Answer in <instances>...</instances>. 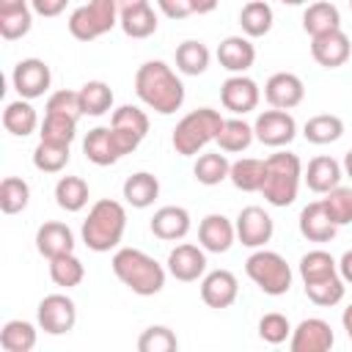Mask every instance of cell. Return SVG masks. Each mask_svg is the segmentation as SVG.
<instances>
[{
  "label": "cell",
  "mask_w": 352,
  "mask_h": 352,
  "mask_svg": "<svg viewBox=\"0 0 352 352\" xmlns=\"http://www.w3.org/2000/svg\"><path fill=\"white\" fill-rule=\"evenodd\" d=\"M135 94L148 110L160 116H173L184 104V82L165 60H146L138 66Z\"/></svg>",
  "instance_id": "1"
},
{
  "label": "cell",
  "mask_w": 352,
  "mask_h": 352,
  "mask_svg": "<svg viewBox=\"0 0 352 352\" xmlns=\"http://www.w3.org/2000/svg\"><path fill=\"white\" fill-rule=\"evenodd\" d=\"M113 275L138 297H154L165 289L168 267H162L154 256L140 248H118L113 253Z\"/></svg>",
  "instance_id": "2"
},
{
  "label": "cell",
  "mask_w": 352,
  "mask_h": 352,
  "mask_svg": "<svg viewBox=\"0 0 352 352\" xmlns=\"http://www.w3.org/2000/svg\"><path fill=\"white\" fill-rule=\"evenodd\" d=\"M124 231H126V209L121 201H113V198H99L85 220H82V228H80V236H82V245L94 253H110L121 245L124 239Z\"/></svg>",
  "instance_id": "3"
},
{
  "label": "cell",
  "mask_w": 352,
  "mask_h": 352,
  "mask_svg": "<svg viewBox=\"0 0 352 352\" xmlns=\"http://www.w3.org/2000/svg\"><path fill=\"white\" fill-rule=\"evenodd\" d=\"M302 182V162L292 151H275L264 160V184L261 195L270 206H289L294 204Z\"/></svg>",
  "instance_id": "4"
},
{
  "label": "cell",
  "mask_w": 352,
  "mask_h": 352,
  "mask_svg": "<svg viewBox=\"0 0 352 352\" xmlns=\"http://www.w3.org/2000/svg\"><path fill=\"white\" fill-rule=\"evenodd\" d=\"M223 116L214 110V107H198V110H190L173 129L170 135V143L176 148V154L182 157H195L198 151H204L209 143L217 140V132L223 126Z\"/></svg>",
  "instance_id": "5"
},
{
  "label": "cell",
  "mask_w": 352,
  "mask_h": 352,
  "mask_svg": "<svg viewBox=\"0 0 352 352\" xmlns=\"http://www.w3.org/2000/svg\"><path fill=\"white\" fill-rule=\"evenodd\" d=\"M245 272L248 278L270 297H280L292 289V267L289 261L275 253V250H267V248H256L248 261H245Z\"/></svg>",
  "instance_id": "6"
},
{
  "label": "cell",
  "mask_w": 352,
  "mask_h": 352,
  "mask_svg": "<svg viewBox=\"0 0 352 352\" xmlns=\"http://www.w3.org/2000/svg\"><path fill=\"white\" fill-rule=\"evenodd\" d=\"M118 14L121 11L116 0H88L85 6H77L69 14L66 25L77 41H94L118 25Z\"/></svg>",
  "instance_id": "7"
},
{
  "label": "cell",
  "mask_w": 352,
  "mask_h": 352,
  "mask_svg": "<svg viewBox=\"0 0 352 352\" xmlns=\"http://www.w3.org/2000/svg\"><path fill=\"white\" fill-rule=\"evenodd\" d=\"M36 322L38 330H44L47 336H66L77 324V305L69 294H47L36 308Z\"/></svg>",
  "instance_id": "8"
},
{
  "label": "cell",
  "mask_w": 352,
  "mask_h": 352,
  "mask_svg": "<svg viewBox=\"0 0 352 352\" xmlns=\"http://www.w3.org/2000/svg\"><path fill=\"white\" fill-rule=\"evenodd\" d=\"M253 135H256L258 143H264L270 148H283L297 138V121H294V116L289 110L270 107V110L256 116Z\"/></svg>",
  "instance_id": "9"
},
{
  "label": "cell",
  "mask_w": 352,
  "mask_h": 352,
  "mask_svg": "<svg viewBox=\"0 0 352 352\" xmlns=\"http://www.w3.org/2000/svg\"><path fill=\"white\" fill-rule=\"evenodd\" d=\"M11 85L22 99H38L52 85V72L41 58H22L11 72Z\"/></svg>",
  "instance_id": "10"
},
{
  "label": "cell",
  "mask_w": 352,
  "mask_h": 352,
  "mask_svg": "<svg viewBox=\"0 0 352 352\" xmlns=\"http://www.w3.org/2000/svg\"><path fill=\"white\" fill-rule=\"evenodd\" d=\"M333 344H336V333H333L330 322H324L319 316L302 319L297 327H292V336H289L292 352H330Z\"/></svg>",
  "instance_id": "11"
},
{
  "label": "cell",
  "mask_w": 352,
  "mask_h": 352,
  "mask_svg": "<svg viewBox=\"0 0 352 352\" xmlns=\"http://www.w3.org/2000/svg\"><path fill=\"white\" fill-rule=\"evenodd\" d=\"M220 102L226 110H231L234 116H245L250 110L258 107L261 102V88L253 77L248 74H231L223 85H220Z\"/></svg>",
  "instance_id": "12"
},
{
  "label": "cell",
  "mask_w": 352,
  "mask_h": 352,
  "mask_svg": "<svg viewBox=\"0 0 352 352\" xmlns=\"http://www.w3.org/2000/svg\"><path fill=\"white\" fill-rule=\"evenodd\" d=\"M234 226H236V239L245 248H253V250L264 248L272 239V234H275V223H272L270 212L261 209V206H245L236 214Z\"/></svg>",
  "instance_id": "13"
},
{
  "label": "cell",
  "mask_w": 352,
  "mask_h": 352,
  "mask_svg": "<svg viewBox=\"0 0 352 352\" xmlns=\"http://www.w3.org/2000/svg\"><path fill=\"white\" fill-rule=\"evenodd\" d=\"M168 275H173L182 283H192L206 275V250L192 242H182L168 253Z\"/></svg>",
  "instance_id": "14"
},
{
  "label": "cell",
  "mask_w": 352,
  "mask_h": 352,
  "mask_svg": "<svg viewBox=\"0 0 352 352\" xmlns=\"http://www.w3.org/2000/svg\"><path fill=\"white\" fill-rule=\"evenodd\" d=\"M239 297V280L231 270H212L201 278V300L214 308V311H223V308H231Z\"/></svg>",
  "instance_id": "15"
},
{
  "label": "cell",
  "mask_w": 352,
  "mask_h": 352,
  "mask_svg": "<svg viewBox=\"0 0 352 352\" xmlns=\"http://www.w3.org/2000/svg\"><path fill=\"white\" fill-rule=\"evenodd\" d=\"M349 55H352V44H349V36L341 28L311 38V58L322 69H338L349 60Z\"/></svg>",
  "instance_id": "16"
},
{
  "label": "cell",
  "mask_w": 352,
  "mask_h": 352,
  "mask_svg": "<svg viewBox=\"0 0 352 352\" xmlns=\"http://www.w3.org/2000/svg\"><path fill=\"white\" fill-rule=\"evenodd\" d=\"M264 99L270 107L292 110L305 99V85L294 72H275L264 82Z\"/></svg>",
  "instance_id": "17"
},
{
  "label": "cell",
  "mask_w": 352,
  "mask_h": 352,
  "mask_svg": "<svg viewBox=\"0 0 352 352\" xmlns=\"http://www.w3.org/2000/svg\"><path fill=\"white\" fill-rule=\"evenodd\" d=\"M234 242H236V226L226 214L212 212V214H206L201 220V226H198V245L206 253H228Z\"/></svg>",
  "instance_id": "18"
},
{
  "label": "cell",
  "mask_w": 352,
  "mask_h": 352,
  "mask_svg": "<svg viewBox=\"0 0 352 352\" xmlns=\"http://www.w3.org/2000/svg\"><path fill=\"white\" fill-rule=\"evenodd\" d=\"M190 226H192L190 212L184 206H173V204L170 206H160L151 214V220H148L151 234L157 239H162V242H179V239H184L190 234Z\"/></svg>",
  "instance_id": "19"
},
{
  "label": "cell",
  "mask_w": 352,
  "mask_h": 352,
  "mask_svg": "<svg viewBox=\"0 0 352 352\" xmlns=\"http://www.w3.org/2000/svg\"><path fill=\"white\" fill-rule=\"evenodd\" d=\"M214 55H217V63L231 74H245L256 63V47L245 33L242 36H226L217 44Z\"/></svg>",
  "instance_id": "20"
},
{
  "label": "cell",
  "mask_w": 352,
  "mask_h": 352,
  "mask_svg": "<svg viewBox=\"0 0 352 352\" xmlns=\"http://www.w3.org/2000/svg\"><path fill=\"white\" fill-rule=\"evenodd\" d=\"M36 250L47 261L63 253H74V231L60 220H47L36 231Z\"/></svg>",
  "instance_id": "21"
},
{
  "label": "cell",
  "mask_w": 352,
  "mask_h": 352,
  "mask_svg": "<svg viewBox=\"0 0 352 352\" xmlns=\"http://www.w3.org/2000/svg\"><path fill=\"white\" fill-rule=\"evenodd\" d=\"M82 154H85L88 162H94V165H99V168L116 165V162L124 157L110 126H94V129L85 135V140H82Z\"/></svg>",
  "instance_id": "22"
},
{
  "label": "cell",
  "mask_w": 352,
  "mask_h": 352,
  "mask_svg": "<svg viewBox=\"0 0 352 352\" xmlns=\"http://www.w3.org/2000/svg\"><path fill=\"white\" fill-rule=\"evenodd\" d=\"M302 179H305V184H308L311 192L324 195V192H330L333 187L341 184L344 168H341L338 160H333V157H327V154H319V157H314V160L308 162V168L302 170Z\"/></svg>",
  "instance_id": "23"
},
{
  "label": "cell",
  "mask_w": 352,
  "mask_h": 352,
  "mask_svg": "<svg viewBox=\"0 0 352 352\" xmlns=\"http://www.w3.org/2000/svg\"><path fill=\"white\" fill-rule=\"evenodd\" d=\"M297 226H300V234L308 242H330L336 236V231H338V226L324 212V204L322 201H311L308 206H302Z\"/></svg>",
  "instance_id": "24"
},
{
  "label": "cell",
  "mask_w": 352,
  "mask_h": 352,
  "mask_svg": "<svg viewBox=\"0 0 352 352\" xmlns=\"http://www.w3.org/2000/svg\"><path fill=\"white\" fill-rule=\"evenodd\" d=\"M121 195L129 206L135 209H148L157 198H160V179L148 170H138L132 176L124 179V187H121Z\"/></svg>",
  "instance_id": "25"
},
{
  "label": "cell",
  "mask_w": 352,
  "mask_h": 352,
  "mask_svg": "<svg viewBox=\"0 0 352 352\" xmlns=\"http://www.w3.org/2000/svg\"><path fill=\"white\" fill-rule=\"evenodd\" d=\"M3 126H6V132H11L14 138H28V135H33L41 124H38V113H36V107L30 104V99H14V102H8L6 104V110H3Z\"/></svg>",
  "instance_id": "26"
},
{
  "label": "cell",
  "mask_w": 352,
  "mask_h": 352,
  "mask_svg": "<svg viewBox=\"0 0 352 352\" xmlns=\"http://www.w3.org/2000/svg\"><path fill=\"white\" fill-rule=\"evenodd\" d=\"M341 28V11L330 3V0H314L305 6L302 11V30L314 38V36H322V33H330Z\"/></svg>",
  "instance_id": "27"
},
{
  "label": "cell",
  "mask_w": 352,
  "mask_h": 352,
  "mask_svg": "<svg viewBox=\"0 0 352 352\" xmlns=\"http://www.w3.org/2000/svg\"><path fill=\"white\" fill-rule=\"evenodd\" d=\"M272 22H275V14H272V6L267 0H248L239 11V28L248 38H261L272 30Z\"/></svg>",
  "instance_id": "28"
},
{
  "label": "cell",
  "mask_w": 352,
  "mask_h": 352,
  "mask_svg": "<svg viewBox=\"0 0 352 352\" xmlns=\"http://www.w3.org/2000/svg\"><path fill=\"white\" fill-rule=\"evenodd\" d=\"M157 25H160V19H157L151 3L138 6V8H126L118 14V28L129 38H148L157 33Z\"/></svg>",
  "instance_id": "29"
},
{
  "label": "cell",
  "mask_w": 352,
  "mask_h": 352,
  "mask_svg": "<svg viewBox=\"0 0 352 352\" xmlns=\"http://www.w3.org/2000/svg\"><path fill=\"white\" fill-rule=\"evenodd\" d=\"M253 140H256L253 124H248V121H242V118L236 116V118H226V121H223V126H220L214 143H217V148L226 151V154H242Z\"/></svg>",
  "instance_id": "30"
},
{
  "label": "cell",
  "mask_w": 352,
  "mask_h": 352,
  "mask_svg": "<svg viewBox=\"0 0 352 352\" xmlns=\"http://www.w3.org/2000/svg\"><path fill=\"white\" fill-rule=\"evenodd\" d=\"M38 341V330L33 322L25 319H8L0 330V346L6 352H33Z\"/></svg>",
  "instance_id": "31"
},
{
  "label": "cell",
  "mask_w": 352,
  "mask_h": 352,
  "mask_svg": "<svg viewBox=\"0 0 352 352\" xmlns=\"http://www.w3.org/2000/svg\"><path fill=\"white\" fill-rule=\"evenodd\" d=\"M209 60H212V52L204 41L198 38H187L176 47V69L187 77H198L209 69Z\"/></svg>",
  "instance_id": "32"
},
{
  "label": "cell",
  "mask_w": 352,
  "mask_h": 352,
  "mask_svg": "<svg viewBox=\"0 0 352 352\" xmlns=\"http://www.w3.org/2000/svg\"><path fill=\"white\" fill-rule=\"evenodd\" d=\"M341 135H344V121L336 113H319V116H311L302 124V138L314 146L336 143Z\"/></svg>",
  "instance_id": "33"
},
{
  "label": "cell",
  "mask_w": 352,
  "mask_h": 352,
  "mask_svg": "<svg viewBox=\"0 0 352 352\" xmlns=\"http://www.w3.org/2000/svg\"><path fill=\"white\" fill-rule=\"evenodd\" d=\"M228 182L242 192H261L264 184V160L256 157H239L231 162Z\"/></svg>",
  "instance_id": "34"
},
{
  "label": "cell",
  "mask_w": 352,
  "mask_h": 352,
  "mask_svg": "<svg viewBox=\"0 0 352 352\" xmlns=\"http://www.w3.org/2000/svg\"><path fill=\"white\" fill-rule=\"evenodd\" d=\"M88 198H91V190H88V182L82 176H60L55 182V204L63 209V212H80L88 206Z\"/></svg>",
  "instance_id": "35"
},
{
  "label": "cell",
  "mask_w": 352,
  "mask_h": 352,
  "mask_svg": "<svg viewBox=\"0 0 352 352\" xmlns=\"http://www.w3.org/2000/svg\"><path fill=\"white\" fill-rule=\"evenodd\" d=\"M228 170H231V162H228L226 151H204L192 165V176L204 187H214V184L226 182Z\"/></svg>",
  "instance_id": "36"
},
{
  "label": "cell",
  "mask_w": 352,
  "mask_h": 352,
  "mask_svg": "<svg viewBox=\"0 0 352 352\" xmlns=\"http://www.w3.org/2000/svg\"><path fill=\"white\" fill-rule=\"evenodd\" d=\"M80 104L82 116H104L113 110V88L104 80H88L85 85H80Z\"/></svg>",
  "instance_id": "37"
},
{
  "label": "cell",
  "mask_w": 352,
  "mask_h": 352,
  "mask_svg": "<svg viewBox=\"0 0 352 352\" xmlns=\"http://www.w3.org/2000/svg\"><path fill=\"white\" fill-rule=\"evenodd\" d=\"M110 126L121 129L124 135L135 138L138 143H143V138L148 135V116L146 110H140L138 104H121L113 110V118H110Z\"/></svg>",
  "instance_id": "38"
},
{
  "label": "cell",
  "mask_w": 352,
  "mask_h": 352,
  "mask_svg": "<svg viewBox=\"0 0 352 352\" xmlns=\"http://www.w3.org/2000/svg\"><path fill=\"white\" fill-rule=\"evenodd\" d=\"M72 160V151L66 143H50V140H38L33 148V165L41 173H60Z\"/></svg>",
  "instance_id": "39"
},
{
  "label": "cell",
  "mask_w": 352,
  "mask_h": 352,
  "mask_svg": "<svg viewBox=\"0 0 352 352\" xmlns=\"http://www.w3.org/2000/svg\"><path fill=\"white\" fill-rule=\"evenodd\" d=\"M50 278L55 286L60 289H74L82 283L85 278V264L74 256V253H63V256H55L50 258Z\"/></svg>",
  "instance_id": "40"
},
{
  "label": "cell",
  "mask_w": 352,
  "mask_h": 352,
  "mask_svg": "<svg viewBox=\"0 0 352 352\" xmlns=\"http://www.w3.org/2000/svg\"><path fill=\"white\" fill-rule=\"evenodd\" d=\"M297 267H300V278H302V283H314V280L338 275V261H336L327 250H308V253L300 258Z\"/></svg>",
  "instance_id": "41"
},
{
  "label": "cell",
  "mask_w": 352,
  "mask_h": 352,
  "mask_svg": "<svg viewBox=\"0 0 352 352\" xmlns=\"http://www.w3.org/2000/svg\"><path fill=\"white\" fill-rule=\"evenodd\" d=\"M344 292H346V283L341 275H330V278H322V280H314V283H305V294L314 305L319 308H333L344 300Z\"/></svg>",
  "instance_id": "42"
},
{
  "label": "cell",
  "mask_w": 352,
  "mask_h": 352,
  "mask_svg": "<svg viewBox=\"0 0 352 352\" xmlns=\"http://www.w3.org/2000/svg\"><path fill=\"white\" fill-rule=\"evenodd\" d=\"M30 204V184L22 176H6L0 182V209L6 214H19Z\"/></svg>",
  "instance_id": "43"
},
{
  "label": "cell",
  "mask_w": 352,
  "mask_h": 352,
  "mask_svg": "<svg viewBox=\"0 0 352 352\" xmlns=\"http://www.w3.org/2000/svg\"><path fill=\"white\" fill-rule=\"evenodd\" d=\"M74 138H77V121H74V118H69V116H55V113H44V121H41V126H38V140L72 146Z\"/></svg>",
  "instance_id": "44"
},
{
  "label": "cell",
  "mask_w": 352,
  "mask_h": 352,
  "mask_svg": "<svg viewBox=\"0 0 352 352\" xmlns=\"http://www.w3.org/2000/svg\"><path fill=\"white\" fill-rule=\"evenodd\" d=\"M179 338L168 324H151L138 338V352H176Z\"/></svg>",
  "instance_id": "45"
},
{
  "label": "cell",
  "mask_w": 352,
  "mask_h": 352,
  "mask_svg": "<svg viewBox=\"0 0 352 352\" xmlns=\"http://www.w3.org/2000/svg\"><path fill=\"white\" fill-rule=\"evenodd\" d=\"M322 204H324V212L330 214V220L338 228L352 223V187H341V184L333 187L330 192H324Z\"/></svg>",
  "instance_id": "46"
},
{
  "label": "cell",
  "mask_w": 352,
  "mask_h": 352,
  "mask_svg": "<svg viewBox=\"0 0 352 352\" xmlns=\"http://www.w3.org/2000/svg\"><path fill=\"white\" fill-rule=\"evenodd\" d=\"M44 113H55V116H69L74 121L82 118V104H80V91H69V88H60L55 94H50L47 99V107Z\"/></svg>",
  "instance_id": "47"
},
{
  "label": "cell",
  "mask_w": 352,
  "mask_h": 352,
  "mask_svg": "<svg viewBox=\"0 0 352 352\" xmlns=\"http://www.w3.org/2000/svg\"><path fill=\"white\" fill-rule=\"evenodd\" d=\"M292 336V322L278 314V311H270L258 319V338L267 341V344H283L286 338Z\"/></svg>",
  "instance_id": "48"
},
{
  "label": "cell",
  "mask_w": 352,
  "mask_h": 352,
  "mask_svg": "<svg viewBox=\"0 0 352 352\" xmlns=\"http://www.w3.org/2000/svg\"><path fill=\"white\" fill-rule=\"evenodd\" d=\"M30 28H33V8L0 14V36H3L6 41H16V38L28 36Z\"/></svg>",
  "instance_id": "49"
},
{
  "label": "cell",
  "mask_w": 352,
  "mask_h": 352,
  "mask_svg": "<svg viewBox=\"0 0 352 352\" xmlns=\"http://www.w3.org/2000/svg\"><path fill=\"white\" fill-rule=\"evenodd\" d=\"M160 11L168 16V19H184L190 14H195L192 8V0H157Z\"/></svg>",
  "instance_id": "50"
},
{
  "label": "cell",
  "mask_w": 352,
  "mask_h": 352,
  "mask_svg": "<svg viewBox=\"0 0 352 352\" xmlns=\"http://www.w3.org/2000/svg\"><path fill=\"white\" fill-rule=\"evenodd\" d=\"M66 6H69V0H30L33 14H38V16H58L66 11Z\"/></svg>",
  "instance_id": "51"
},
{
  "label": "cell",
  "mask_w": 352,
  "mask_h": 352,
  "mask_svg": "<svg viewBox=\"0 0 352 352\" xmlns=\"http://www.w3.org/2000/svg\"><path fill=\"white\" fill-rule=\"evenodd\" d=\"M338 275L344 278V283L352 286V250H344L338 258Z\"/></svg>",
  "instance_id": "52"
},
{
  "label": "cell",
  "mask_w": 352,
  "mask_h": 352,
  "mask_svg": "<svg viewBox=\"0 0 352 352\" xmlns=\"http://www.w3.org/2000/svg\"><path fill=\"white\" fill-rule=\"evenodd\" d=\"M22 8H30V0H0V14H11Z\"/></svg>",
  "instance_id": "53"
},
{
  "label": "cell",
  "mask_w": 352,
  "mask_h": 352,
  "mask_svg": "<svg viewBox=\"0 0 352 352\" xmlns=\"http://www.w3.org/2000/svg\"><path fill=\"white\" fill-rule=\"evenodd\" d=\"M217 3L220 0H192V8H195V14H209L217 8Z\"/></svg>",
  "instance_id": "54"
},
{
  "label": "cell",
  "mask_w": 352,
  "mask_h": 352,
  "mask_svg": "<svg viewBox=\"0 0 352 352\" xmlns=\"http://www.w3.org/2000/svg\"><path fill=\"white\" fill-rule=\"evenodd\" d=\"M341 324H344V330H346V338L352 341V302L344 308V314H341Z\"/></svg>",
  "instance_id": "55"
},
{
  "label": "cell",
  "mask_w": 352,
  "mask_h": 352,
  "mask_svg": "<svg viewBox=\"0 0 352 352\" xmlns=\"http://www.w3.org/2000/svg\"><path fill=\"white\" fill-rule=\"evenodd\" d=\"M118 3V11H126V8H138V6H146L148 0H116Z\"/></svg>",
  "instance_id": "56"
},
{
  "label": "cell",
  "mask_w": 352,
  "mask_h": 352,
  "mask_svg": "<svg viewBox=\"0 0 352 352\" xmlns=\"http://www.w3.org/2000/svg\"><path fill=\"white\" fill-rule=\"evenodd\" d=\"M341 168H344V176H349V179H352V148L344 154V162H341Z\"/></svg>",
  "instance_id": "57"
},
{
  "label": "cell",
  "mask_w": 352,
  "mask_h": 352,
  "mask_svg": "<svg viewBox=\"0 0 352 352\" xmlns=\"http://www.w3.org/2000/svg\"><path fill=\"white\" fill-rule=\"evenodd\" d=\"M283 6H308V0H280Z\"/></svg>",
  "instance_id": "58"
},
{
  "label": "cell",
  "mask_w": 352,
  "mask_h": 352,
  "mask_svg": "<svg viewBox=\"0 0 352 352\" xmlns=\"http://www.w3.org/2000/svg\"><path fill=\"white\" fill-rule=\"evenodd\" d=\"M349 8H352V0H349Z\"/></svg>",
  "instance_id": "59"
}]
</instances>
